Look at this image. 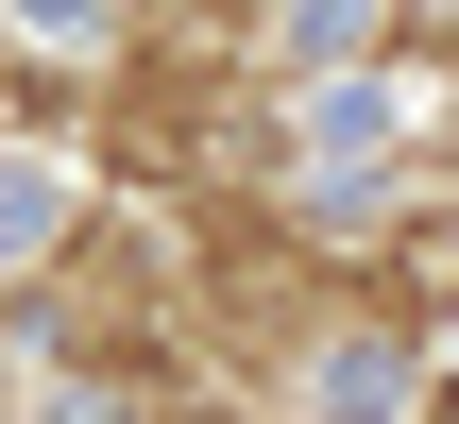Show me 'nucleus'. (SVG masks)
I'll return each mask as SVG.
<instances>
[{
  "label": "nucleus",
  "instance_id": "nucleus-2",
  "mask_svg": "<svg viewBox=\"0 0 459 424\" xmlns=\"http://www.w3.org/2000/svg\"><path fill=\"white\" fill-rule=\"evenodd\" d=\"M324 408H341V424H409V374H392V357H341Z\"/></svg>",
  "mask_w": 459,
  "mask_h": 424
},
{
  "label": "nucleus",
  "instance_id": "nucleus-4",
  "mask_svg": "<svg viewBox=\"0 0 459 424\" xmlns=\"http://www.w3.org/2000/svg\"><path fill=\"white\" fill-rule=\"evenodd\" d=\"M0 136H17V85H0Z\"/></svg>",
  "mask_w": 459,
  "mask_h": 424
},
{
  "label": "nucleus",
  "instance_id": "nucleus-1",
  "mask_svg": "<svg viewBox=\"0 0 459 424\" xmlns=\"http://www.w3.org/2000/svg\"><path fill=\"white\" fill-rule=\"evenodd\" d=\"M392 306H426V323H459V204L392 238Z\"/></svg>",
  "mask_w": 459,
  "mask_h": 424
},
{
  "label": "nucleus",
  "instance_id": "nucleus-3",
  "mask_svg": "<svg viewBox=\"0 0 459 424\" xmlns=\"http://www.w3.org/2000/svg\"><path fill=\"white\" fill-rule=\"evenodd\" d=\"M17 34H34V51H85V34H102V0H17Z\"/></svg>",
  "mask_w": 459,
  "mask_h": 424
}]
</instances>
